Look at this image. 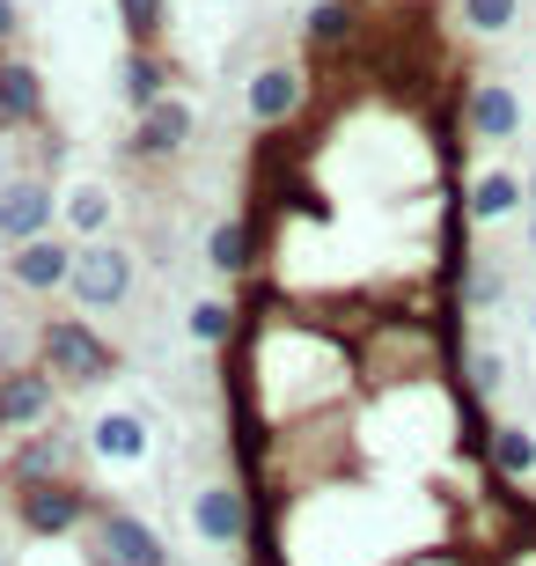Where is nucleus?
<instances>
[{
	"label": "nucleus",
	"mask_w": 536,
	"mask_h": 566,
	"mask_svg": "<svg viewBox=\"0 0 536 566\" xmlns=\"http://www.w3.org/2000/svg\"><path fill=\"white\" fill-rule=\"evenodd\" d=\"M0 52H22V8L0 0Z\"/></svg>",
	"instance_id": "6ab92c4d"
},
{
	"label": "nucleus",
	"mask_w": 536,
	"mask_h": 566,
	"mask_svg": "<svg viewBox=\"0 0 536 566\" xmlns=\"http://www.w3.org/2000/svg\"><path fill=\"white\" fill-rule=\"evenodd\" d=\"M88 449L104 463H147L155 457V434H147L140 412H96V420H88Z\"/></svg>",
	"instance_id": "4468645a"
},
{
	"label": "nucleus",
	"mask_w": 536,
	"mask_h": 566,
	"mask_svg": "<svg viewBox=\"0 0 536 566\" xmlns=\"http://www.w3.org/2000/svg\"><path fill=\"white\" fill-rule=\"evenodd\" d=\"M133 287H140V258L104 235V243H82L66 302H74L82 316H111V310H125V302H133Z\"/></svg>",
	"instance_id": "7ed1b4c3"
},
{
	"label": "nucleus",
	"mask_w": 536,
	"mask_h": 566,
	"mask_svg": "<svg viewBox=\"0 0 536 566\" xmlns=\"http://www.w3.org/2000/svg\"><path fill=\"white\" fill-rule=\"evenodd\" d=\"M125 44H162L169 38V0H118Z\"/></svg>",
	"instance_id": "a211bd4d"
},
{
	"label": "nucleus",
	"mask_w": 536,
	"mask_h": 566,
	"mask_svg": "<svg viewBox=\"0 0 536 566\" xmlns=\"http://www.w3.org/2000/svg\"><path fill=\"white\" fill-rule=\"evenodd\" d=\"M60 412V382L44 360H8L0 368V434H38Z\"/></svg>",
	"instance_id": "6e6552de"
},
{
	"label": "nucleus",
	"mask_w": 536,
	"mask_h": 566,
	"mask_svg": "<svg viewBox=\"0 0 536 566\" xmlns=\"http://www.w3.org/2000/svg\"><path fill=\"white\" fill-rule=\"evenodd\" d=\"M38 360L52 368L60 390H104V382L125 368L118 346L96 332V316H44L38 324Z\"/></svg>",
	"instance_id": "f257e3e1"
},
{
	"label": "nucleus",
	"mask_w": 536,
	"mask_h": 566,
	"mask_svg": "<svg viewBox=\"0 0 536 566\" xmlns=\"http://www.w3.org/2000/svg\"><path fill=\"white\" fill-rule=\"evenodd\" d=\"M8 507H15V523L30 530L38 545H52V537L88 530L104 501H96L82 479H30V485H8Z\"/></svg>",
	"instance_id": "f03ea898"
},
{
	"label": "nucleus",
	"mask_w": 536,
	"mask_h": 566,
	"mask_svg": "<svg viewBox=\"0 0 536 566\" xmlns=\"http://www.w3.org/2000/svg\"><path fill=\"white\" fill-rule=\"evenodd\" d=\"M0 566H8V545H0Z\"/></svg>",
	"instance_id": "412c9836"
},
{
	"label": "nucleus",
	"mask_w": 536,
	"mask_h": 566,
	"mask_svg": "<svg viewBox=\"0 0 536 566\" xmlns=\"http://www.w3.org/2000/svg\"><path fill=\"white\" fill-rule=\"evenodd\" d=\"M191 530L207 537V545H250L258 537V515H250V493L243 485H228V479H213V485H199L191 493Z\"/></svg>",
	"instance_id": "9d476101"
},
{
	"label": "nucleus",
	"mask_w": 536,
	"mask_h": 566,
	"mask_svg": "<svg viewBox=\"0 0 536 566\" xmlns=\"http://www.w3.org/2000/svg\"><path fill=\"white\" fill-rule=\"evenodd\" d=\"M529 324H536V310H529Z\"/></svg>",
	"instance_id": "4be33fe9"
},
{
	"label": "nucleus",
	"mask_w": 536,
	"mask_h": 566,
	"mask_svg": "<svg viewBox=\"0 0 536 566\" xmlns=\"http://www.w3.org/2000/svg\"><path fill=\"white\" fill-rule=\"evenodd\" d=\"M522 235H529V258H536V207L522 213Z\"/></svg>",
	"instance_id": "aec40b11"
},
{
	"label": "nucleus",
	"mask_w": 536,
	"mask_h": 566,
	"mask_svg": "<svg viewBox=\"0 0 536 566\" xmlns=\"http://www.w3.org/2000/svg\"><path fill=\"white\" fill-rule=\"evenodd\" d=\"M118 82H125V104L147 111V104H162V96H169L177 74H169L162 44H125V52H118Z\"/></svg>",
	"instance_id": "ddd939ff"
},
{
	"label": "nucleus",
	"mask_w": 536,
	"mask_h": 566,
	"mask_svg": "<svg viewBox=\"0 0 536 566\" xmlns=\"http://www.w3.org/2000/svg\"><path fill=\"white\" fill-rule=\"evenodd\" d=\"M536 471V434L529 427H493V479L522 485Z\"/></svg>",
	"instance_id": "dca6fc26"
},
{
	"label": "nucleus",
	"mask_w": 536,
	"mask_h": 566,
	"mask_svg": "<svg viewBox=\"0 0 536 566\" xmlns=\"http://www.w3.org/2000/svg\"><path fill=\"white\" fill-rule=\"evenodd\" d=\"M88 537V566H169V545L162 530L147 523V515H133V507H96V523L82 530Z\"/></svg>",
	"instance_id": "39448f33"
},
{
	"label": "nucleus",
	"mask_w": 536,
	"mask_h": 566,
	"mask_svg": "<svg viewBox=\"0 0 536 566\" xmlns=\"http://www.w3.org/2000/svg\"><path fill=\"white\" fill-rule=\"evenodd\" d=\"M74 258H82L74 235H38V243H22V251L0 258V280L15 294H30V302H52V294L74 287Z\"/></svg>",
	"instance_id": "0eeeda50"
},
{
	"label": "nucleus",
	"mask_w": 536,
	"mask_h": 566,
	"mask_svg": "<svg viewBox=\"0 0 536 566\" xmlns=\"http://www.w3.org/2000/svg\"><path fill=\"white\" fill-rule=\"evenodd\" d=\"M0 133H44V74L22 52H0Z\"/></svg>",
	"instance_id": "f8f14e48"
},
{
	"label": "nucleus",
	"mask_w": 536,
	"mask_h": 566,
	"mask_svg": "<svg viewBox=\"0 0 536 566\" xmlns=\"http://www.w3.org/2000/svg\"><path fill=\"white\" fill-rule=\"evenodd\" d=\"M455 22H463L471 38H507L522 22V0H455Z\"/></svg>",
	"instance_id": "f3484780"
},
{
	"label": "nucleus",
	"mask_w": 536,
	"mask_h": 566,
	"mask_svg": "<svg viewBox=\"0 0 536 566\" xmlns=\"http://www.w3.org/2000/svg\"><path fill=\"white\" fill-rule=\"evenodd\" d=\"M463 207H471V229H500V221L529 213V185H522L515 163H477L471 169V191H463Z\"/></svg>",
	"instance_id": "9b49d317"
},
{
	"label": "nucleus",
	"mask_w": 536,
	"mask_h": 566,
	"mask_svg": "<svg viewBox=\"0 0 536 566\" xmlns=\"http://www.w3.org/2000/svg\"><path fill=\"white\" fill-rule=\"evenodd\" d=\"M463 140L485 163H507V147L522 140V88L515 82H471V96H463Z\"/></svg>",
	"instance_id": "423d86ee"
},
{
	"label": "nucleus",
	"mask_w": 536,
	"mask_h": 566,
	"mask_svg": "<svg viewBox=\"0 0 536 566\" xmlns=\"http://www.w3.org/2000/svg\"><path fill=\"white\" fill-rule=\"evenodd\" d=\"M191 133H199V111L169 88L162 104H147L140 118H133V133H125V147H118V163H169V155H185V147H191Z\"/></svg>",
	"instance_id": "1a4fd4ad"
},
{
	"label": "nucleus",
	"mask_w": 536,
	"mask_h": 566,
	"mask_svg": "<svg viewBox=\"0 0 536 566\" xmlns=\"http://www.w3.org/2000/svg\"><path fill=\"white\" fill-rule=\"evenodd\" d=\"M66 235H74V243H104L111 235V191L104 185H74L66 191Z\"/></svg>",
	"instance_id": "2eb2a0df"
},
{
	"label": "nucleus",
	"mask_w": 536,
	"mask_h": 566,
	"mask_svg": "<svg viewBox=\"0 0 536 566\" xmlns=\"http://www.w3.org/2000/svg\"><path fill=\"white\" fill-rule=\"evenodd\" d=\"M60 185L44 177V169H22V177H8L0 185V251H22V243H38V235L60 229Z\"/></svg>",
	"instance_id": "20e7f679"
}]
</instances>
